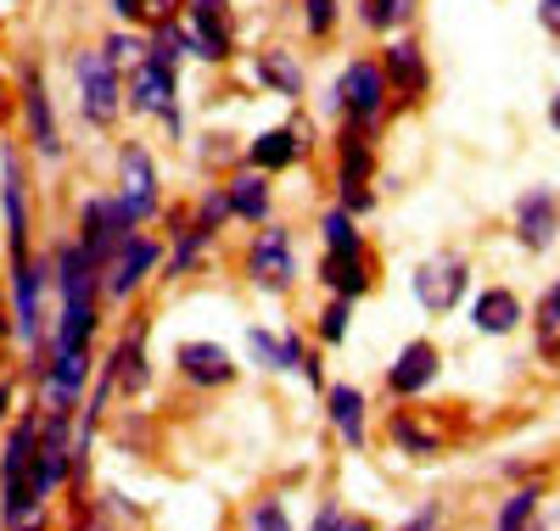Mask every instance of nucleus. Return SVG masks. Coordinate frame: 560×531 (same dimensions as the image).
I'll return each mask as SVG.
<instances>
[{"mask_svg": "<svg viewBox=\"0 0 560 531\" xmlns=\"http://www.w3.org/2000/svg\"><path fill=\"white\" fill-rule=\"evenodd\" d=\"M39 297H45V269H39L34 258L12 263V335H18L23 347H39V342H45Z\"/></svg>", "mask_w": 560, "mask_h": 531, "instance_id": "9", "label": "nucleus"}, {"mask_svg": "<svg viewBox=\"0 0 560 531\" xmlns=\"http://www.w3.org/2000/svg\"><path fill=\"white\" fill-rule=\"evenodd\" d=\"M90 335H96V297L62 303V319H57V330H51V353H62V347H90Z\"/></svg>", "mask_w": 560, "mask_h": 531, "instance_id": "24", "label": "nucleus"}, {"mask_svg": "<svg viewBox=\"0 0 560 531\" xmlns=\"http://www.w3.org/2000/svg\"><path fill=\"white\" fill-rule=\"evenodd\" d=\"M303 28L314 34V39H325L337 28V0H303Z\"/></svg>", "mask_w": 560, "mask_h": 531, "instance_id": "32", "label": "nucleus"}, {"mask_svg": "<svg viewBox=\"0 0 560 531\" xmlns=\"http://www.w3.org/2000/svg\"><path fill=\"white\" fill-rule=\"evenodd\" d=\"M247 531H292V520H287V504H280V498H264V504H253V509H247Z\"/></svg>", "mask_w": 560, "mask_h": 531, "instance_id": "30", "label": "nucleus"}, {"mask_svg": "<svg viewBox=\"0 0 560 531\" xmlns=\"http://www.w3.org/2000/svg\"><path fill=\"white\" fill-rule=\"evenodd\" d=\"M168 235H174V252H168V274H191V269H197V258H202V252L213 247V235H219V229H208V224H197V219H191L185 229H168Z\"/></svg>", "mask_w": 560, "mask_h": 531, "instance_id": "27", "label": "nucleus"}, {"mask_svg": "<svg viewBox=\"0 0 560 531\" xmlns=\"http://www.w3.org/2000/svg\"><path fill=\"white\" fill-rule=\"evenodd\" d=\"M308 531H370V520H359V515H342V509L331 504V509H325V515H319Z\"/></svg>", "mask_w": 560, "mask_h": 531, "instance_id": "37", "label": "nucleus"}, {"mask_svg": "<svg viewBox=\"0 0 560 531\" xmlns=\"http://www.w3.org/2000/svg\"><path fill=\"white\" fill-rule=\"evenodd\" d=\"M23 123H28V140L45 163L62 157V129H57V113H51V95H45V79L39 68H23Z\"/></svg>", "mask_w": 560, "mask_h": 531, "instance_id": "11", "label": "nucleus"}, {"mask_svg": "<svg viewBox=\"0 0 560 531\" xmlns=\"http://www.w3.org/2000/svg\"><path fill=\"white\" fill-rule=\"evenodd\" d=\"M549 123L560 129V90H555V102H549Z\"/></svg>", "mask_w": 560, "mask_h": 531, "instance_id": "46", "label": "nucleus"}, {"mask_svg": "<svg viewBox=\"0 0 560 531\" xmlns=\"http://www.w3.org/2000/svg\"><path fill=\"white\" fill-rule=\"evenodd\" d=\"M337 208L359 219V213H370V208H376V197H370V190H364L359 179H342V202H337Z\"/></svg>", "mask_w": 560, "mask_h": 531, "instance_id": "38", "label": "nucleus"}, {"mask_svg": "<svg viewBox=\"0 0 560 531\" xmlns=\"http://www.w3.org/2000/svg\"><path fill=\"white\" fill-rule=\"evenodd\" d=\"M516 319H522L516 292H482L477 308H471V324L488 330V335H510V330H516Z\"/></svg>", "mask_w": 560, "mask_h": 531, "instance_id": "26", "label": "nucleus"}, {"mask_svg": "<svg viewBox=\"0 0 560 531\" xmlns=\"http://www.w3.org/2000/svg\"><path fill=\"white\" fill-rule=\"evenodd\" d=\"M544 330H560V285H555L549 303H544Z\"/></svg>", "mask_w": 560, "mask_h": 531, "instance_id": "43", "label": "nucleus"}, {"mask_svg": "<svg viewBox=\"0 0 560 531\" xmlns=\"http://www.w3.org/2000/svg\"><path fill=\"white\" fill-rule=\"evenodd\" d=\"M102 57L118 68V62H140V57H147V45H140L135 34H107L102 39Z\"/></svg>", "mask_w": 560, "mask_h": 531, "instance_id": "35", "label": "nucleus"}, {"mask_svg": "<svg viewBox=\"0 0 560 531\" xmlns=\"http://www.w3.org/2000/svg\"><path fill=\"white\" fill-rule=\"evenodd\" d=\"M118 202L135 224H152L163 213V190H158V163L147 146H124L118 152Z\"/></svg>", "mask_w": 560, "mask_h": 531, "instance_id": "4", "label": "nucleus"}, {"mask_svg": "<svg viewBox=\"0 0 560 531\" xmlns=\"http://www.w3.org/2000/svg\"><path fill=\"white\" fill-rule=\"evenodd\" d=\"M253 79L269 84L275 95H287V102H303V62L287 51V45H269V51H258Z\"/></svg>", "mask_w": 560, "mask_h": 531, "instance_id": "21", "label": "nucleus"}, {"mask_svg": "<svg viewBox=\"0 0 560 531\" xmlns=\"http://www.w3.org/2000/svg\"><path fill=\"white\" fill-rule=\"evenodd\" d=\"M113 12H118L124 23H140V0H113Z\"/></svg>", "mask_w": 560, "mask_h": 531, "instance_id": "44", "label": "nucleus"}, {"mask_svg": "<svg viewBox=\"0 0 560 531\" xmlns=\"http://www.w3.org/2000/svg\"><path fill=\"white\" fill-rule=\"evenodd\" d=\"M319 235H325V252H359L364 247L359 229H353V213H342V208H331L319 219Z\"/></svg>", "mask_w": 560, "mask_h": 531, "instance_id": "29", "label": "nucleus"}, {"mask_svg": "<svg viewBox=\"0 0 560 531\" xmlns=\"http://www.w3.org/2000/svg\"><path fill=\"white\" fill-rule=\"evenodd\" d=\"M465 263L459 258H432V263H420V274H415V297H420V308L427 314H448L454 303H459V292H465Z\"/></svg>", "mask_w": 560, "mask_h": 531, "instance_id": "12", "label": "nucleus"}, {"mask_svg": "<svg viewBox=\"0 0 560 531\" xmlns=\"http://www.w3.org/2000/svg\"><path fill=\"white\" fill-rule=\"evenodd\" d=\"M158 263H163V247H158V240H152V235H129L124 247L102 263V297H113V303L135 297L140 280H147Z\"/></svg>", "mask_w": 560, "mask_h": 531, "instance_id": "7", "label": "nucleus"}, {"mask_svg": "<svg viewBox=\"0 0 560 531\" xmlns=\"http://www.w3.org/2000/svg\"><path fill=\"white\" fill-rule=\"evenodd\" d=\"M191 28H185V51L202 62H230L236 34H230V0H191Z\"/></svg>", "mask_w": 560, "mask_h": 531, "instance_id": "8", "label": "nucleus"}, {"mask_svg": "<svg viewBox=\"0 0 560 531\" xmlns=\"http://www.w3.org/2000/svg\"><path fill=\"white\" fill-rule=\"evenodd\" d=\"M28 531H34V526H28Z\"/></svg>", "mask_w": 560, "mask_h": 531, "instance_id": "48", "label": "nucleus"}, {"mask_svg": "<svg viewBox=\"0 0 560 531\" xmlns=\"http://www.w3.org/2000/svg\"><path fill=\"white\" fill-rule=\"evenodd\" d=\"M393 437H398V442H404V448H409V453H438V442H432V437H427V430H415V425H409V420H404V414H398V420H393Z\"/></svg>", "mask_w": 560, "mask_h": 531, "instance_id": "36", "label": "nucleus"}, {"mask_svg": "<svg viewBox=\"0 0 560 531\" xmlns=\"http://www.w3.org/2000/svg\"><path fill=\"white\" fill-rule=\"evenodd\" d=\"M174 68H158V62H147L140 57L135 62V73H129V113H140V118H163L168 107H174Z\"/></svg>", "mask_w": 560, "mask_h": 531, "instance_id": "14", "label": "nucleus"}, {"mask_svg": "<svg viewBox=\"0 0 560 531\" xmlns=\"http://www.w3.org/2000/svg\"><path fill=\"white\" fill-rule=\"evenodd\" d=\"M7 409H12V386H0V420H7Z\"/></svg>", "mask_w": 560, "mask_h": 531, "instance_id": "45", "label": "nucleus"}, {"mask_svg": "<svg viewBox=\"0 0 560 531\" xmlns=\"http://www.w3.org/2000/svg\"><path fill=\"white\" fill-rule=\"evenodd\" d=\"M303 152H308V123L264 129L253 146H247V168H258V174H280V168H292Z\"/></svg>", "mask_w": 560, "mask_h": 531, "instance_id": "13", "label": "nucleus"}, {"mask_svg": "<svg viewBox=\"0 0 560 531\" xmlns=\"http://www.w3.org/2000/svg\"><path fill=\"white\" fill-rule=\"evenodd\" d=\"M129 235H135V219L124 213L118 197H90V202L79 208V247H84V258L96 263V269L124 247Z\"/></svg>", "mask_w": 560, "mask_h": 531, "instance_id": "3", "label": "nucleus"}, {"mask_svg": "<svg viewBox=\"0 0 560 531\" xmlns=\"http://www.w3.org/2000/svg\"><path fill=\"white\" fill-rule=\"evenodd\" d=\"M325 403H331V425L342 430V442L359 453L364 448V392H359V386H331Z\"/></svg>", "mask_w": 560, "mask_h": 531, "instance_id": "25", "label": "nucleus"}, {"mask_svg": "<svg viewBox=\"0 0 560 531\" xmlns=\"http://www.w3.org/2000/svg\"><path fill=\"white\" fill-rule=\"evenodd\" d=\"M337 113L348 118V129H376L387 113V73L376 62H348V73L337 79Z\"/></svg>", "mask_w": 560, "mask_h": 531, "instance_id": "2", "label": "nucleus"}, {"mask_svg": "<svg viewBox=\"0 0 560 531\" xmlns=\"http://www.w3.org/2000/svg\"><path fill=\"white\" fill-rule=\"evenodd\" d=\"M438 380V347L432 342H409L398 353V364L387 369V386L398 398H415V392H427V386Z\"/></svg>", "mask_w": 560, "mask_h": 531, "instance_id": "20", "label": "nucleus"}, {"mask_svg": "<svg viewBox=\"0 0 560 531\" xmlns=\"http://www.w3.org/2000/svg\"><path fill=\"white\" fill-rule=\"evenodd\" d=\"M382 73L393 79V90H404V102H420V95H427V84H432V73H427V51H420L415 39H393V45H387Z\"/></svg>", "mask_w": 560, "mask_h": 531, "instance_id": "18", "label": "nucleus"}, {"mask_svg": "<svg viewBox=\"0 0 560 531\" xmlns=\"http://www.w3.org/2000/svg\"><path fill=\"white\" fill-rule=\"evenodd\" d=\"M73 84H79V107H84V118L96 123V129H107V123L118 118V107H124L118 68H113L102 51H79V57H73Z\"/></svg>", "mask_w": 560, "mask_h": 531, "instance_id": "1", "label": "nucleus"}, {"mask_svg": "<svg viewBox=\"0 0 560 531\" xmlns=\"http://www.w3.org/2000/svg\"><path fill=\"white\" fill-rule=\"evenodd\" d=\"M185 12V0H140V17L147 23H174Z\"/></svg>", "mask_w": 560, "mask_h": 531, "instance_id": "40", "label": "nucleus"}, {"mask_svg": "<svg viewBox=\"0 0 560 531\" xmlns=\"http://www.w3.org/2000/svg\"><path fill=\"white\" fill-rule=\"evenodd\" d=\"M538 23L560 39V0H538Z\"/></svg>", "mask_w": 560, "mask_h": 531, "instance_id": "41", "label": "nucleus"}, {"mask_svg": "<svg viewBox=\"0 0 560 531\" xmlns=\"http://www.w3.org/2000/svg\"><path fill=\"white\" fill-rule=\"evenodd\" d=\"M560 229V202L549 197V190H527V197L516 202V235H522V247L544 252L549 240Z\"/></svg>", "mask_w": 560, "mask_h": 531, "instance_id": "17", "label": "nucleus"}, {"mask_svg": "<svg viewBox=\"0 0 560 531\" xmlns=\"http://www.w3.org/2000/svg\"><path fill=\"white\" fill-rule=\"evenodd\" d=\"M0 118H7V90H0Z\"/></svg>", "mask_w": 560, "mask_h": 531, "instance_id": "47", "label": "nucleus"}, {"mask_svg": "<svg viewBox=\"0 0 560 531\" xmlns=\"http://www.w3.org/2000/svg\"><path fill=\"white\" fill-rule=\"evenodd\" d=\"M174 358H179V375L191 380V386H224V380H236V358H230L219 342H185Z\"/></svg>", "mask_w": 560, "mask_h": 531, "instance_id": "19", "label": "nucleus"}, {"mask_svg": "<svg viewBox=\"0 0 560 531\" xmlns=\"http://www.w3.org/2000/svg\"><path fill=\"white\" fill-rule=\"evenodd\" d=\"M348 319H353V303H342V297H337L331 308L319 314V342H331V347H337L342 335H348Z\"/></svg>", "mask_w": 560, "mask_h": 531, "instance_id": "34", "label": "nucleus"}, {"mask_svg": "<svg viewBox=\"0 0 560 531\" xmlns=\"http://www.w3.org/2000/svg\"><path fill=\"white\" fill-rule=\"evenodd\" d=\"M230 219V197H224V185H208L202 197H197V224H208V229H219Z\"/></svg>", "mask_w": 560, "mask_h": 531, "instance_id": "31", "label": "nucleus"}, {"mask_svg": "<svg viewBox=\"0 0 560 531\" xmlns=\"http://www.w3.org/2000/svg\"><path fill=\"white\" fill-rule=\"evenodd\" d=\"M107 375H113V386H124L129 398L147 392L152 369H147V324H140V319L124 330V342L113 347V369H107Z\"/></svg>", "mask_w": 560, "mask_h": 531, "instance_id": "16", "label": "nucleus"}, {"mask_svg": "<svg viewBox=\"0 0 560 531\" xmlns=\"http://www.w3.org/2000/svg\"><path fill=\"white\" fill-rule=\"evenodd\" d=\"M45 403H51V414H73L84 386H90V347H62L51 353V364H45Z\"/></svg>", "mask_w": 560, "mask_h": 531, "instance_id": "10", "label": "nucleus"}, {"mask_svg": "<svg viewBox=\"0 0 560 531\" xmlns=\"http://www.w3.org/2000/svg\"><path fill=\"white\" fill-rule=\"evenodd\" d=\"M224 197H230V219H242V224H269V185L258 168H242L236 179L224 185Z\"/></svg>", "mask_w": 560, "mask_h": 531, "instance_id": "23", "label": "nucleus"}, {"mask_svg": "<svg viewBox=\"0 0 560 531\" xmlns=\"http://www.w3.org/2000/svg\"><path fill=\"white\" fill-rule=\"evenodd\" d=\"M533 509H538V487H527V493H516L504 504V515H499V531H522L527 520H533Z\"/></svg>", "mask_w": 560, "mask_h": 531, "instance_id": "33", "label": "nucleus"}, {"mask_svg": "<svg viewBox=\"0 0 560 531\" xmlns=\"http://www.w3.org/2000/svg\"><path fill=\"white\" fill-rule=\"evenodd\" d=\"M68 475H73V437H68V414H51V420H39V442H34V470H28V487H34V498H51Z\"/></svg>", "mask_w": 560, "mask_h": 531, "instance_id": "6", "label": "nucleus"}, {"mask_svg": "<svg viewBox=\"0 0 560 531\" xmlns=\"http://www.w3.org/2000/svg\"><path fill=\"white\" fill-rule=\"evenodd\" d=\"M7 168V185H0V202H7V247H12V263L28 258V185H23V163L18 152L0 157Z\"/></svg>", "mask_w": 560, "mask_h": 531, "instance_id": "15", "label": "nucleus"}, {"mask_svg": "<svg viewBox=\"0 0 560 531\" xmlns=\"http://www.w3.org/2000/svg\"><path fill=\"white\" fill-rule=\"evenodd\" d=\"M247 347L258 353V364H275V369H280V335H269V330L253 324V330H247Z\"/></svg>", "mask_w": 560, "mask_h": 531, "instance_id": "39", "label": "nucleus"}, {"mask_svg": "<svg viewBox=\"0 0 560 531\" xmlns=\"http://www.w3.org/2000/svg\"><path fill=\"white\" fill-rule=\"evenodd\" d=\"M415 17V0H359V23L376 28V34H393Z\"/></svg>", "mask_w": 560, "mask_h": 531, "instance_id": "28", "label": "nucleus"}, {"mask_svg": "<svg viewBox=\"0 0 560 531\" xmlns=\"http://www.w3.org/2000/svg\"><path fill=\"white\" fill-rule=\"evenodd\" d=\"M319 280L331 285V292H337L342 303L364 297V292H370V263H364V247H359V252H325Z\"/></svg>", "mask_w": 560, "mask_h": 531, "instance_id": "22", "label": "nucleus"}, {"mask_svg": "<svg viewBox=\"0 0 560 531\" xmlns=\"http://www.w3.org/2000/svg\"><path fill=\"white\" fill-rule=\"evenodd\" d=\"M438 520H443V515H438V504H432V509H420V515H415L404 531H438Z\"/></svg>", "mask_w": 560, "mask_h": 531, "instance_id": "42", "label": "nucleus"}, {"mask_svg": "<svg viewBox=\"0 0 560 531\" xmlns=\"http://www.w3.org/2000/svg\"><path fill=\"white\" fill-rule=\"evenodd\" d=\"M247 280L258 292H292L298 280V258H292V229L280 224H264L247 247Z\"/></svg>", "mask_w": 560, "mask_h": 531, "instance_id": "5", "label": "nucleus"}]
</instances>
